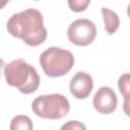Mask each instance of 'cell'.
<instances>
[{"label":"cell","instance_id":"obj_5","mask_svg":"<svg viewBox=\"0 0 130 130\" xmlns=\"http://www.w3.org/2000/svg\"><path fill=\"white\" fill-rule=\"evenodd\" d=\"M67 37L69 41L76 46H88L96 37V28L94 23L89 19H76L69 25Z\"/></svg>","mask_w":130,"mask_h":130},{"label":"cell","instance_id":"obj_14","mask_svg":"<svg viewBox=\"0 0 130 130\" xmlns=\"http://www.w3.org/2000/svg\"><path fill=\"white\" fill-rule=\"evenodd\" d=\"M10 0H1V8H3L4 6H5V4L7 3V2H9Z\"/></svg>","mask_w":130,"mask_h":130},{"label":"cell","instance_id":"obj_4","mask_svg":"<svg viewBox=\"0 0 130 130\" xmlns=\"http://www.w3.org/2000/svg\"><path fill=\"white\" fill-rule=\"evenodd\" d=\"M32 112L43 119L57 120L65 117L70 110V104L61 93H50L37 96L31 104Z\"/></svg>","mask_w":130,"mask_h":130},{"label":"cell","instance_id":"obj_3","mask_svg":"<svg viewBox=\"0 0 130 130\" xmlns=\"http://www.w3.org/2000/svg\"><path fill=\"white\" fill-rule=\"evenodd\" d=\"M40 64L49 77H59L68 73L74 65V57L68 50L51 47L40 56Z\"/></svg>","mask_w":130,"mask_h":130},{"label":"cell","instance_id":"obj_9","mask_svg":"<svg viewBox=\"0 0 130 130\" xmlns=\"http://www.w3.org/2000/svg\"><path fill=\"white\" fill-rule=\"evenodd\" d=\"M31 120L27 116L17 115L11 120L10 129L11 130H30L32 129Z\"/></svg>","mask_w":130,"mask_h":130},{"label":"cell","instance_id":"obj_8","mask_svg":"<svg viewBox=\"0 0 130 130\" xmlns=\"http://www.w3.org/2000/svg\"><path fill=\"white\" fill-rule=\"evenodd\" d=\"M102 15H103V19H104V23H105V30L108 35H114L117 29L119 28L120 25V19L118 14L109 9V8H102Z\"/></svg>","mask_w":130,"mask_h":130},{"label":"cell","instance_id":"obj_13","mask_svg":"<svg viewBox=\"0 0 130 130\" xmlns=\"http://www.w3.org/2000/svg\"><path fill=\"white\" fill-rule=\"evenodd\" d=\"M123 111L126 114V116L130 117V98L129 99H124V102H123Z\"/></svg>","mask_w":130,"mask_h":130},{"label":"cell","instance_id":"obj_1","mask_svg":"<svg viewBox=\"0 0 130 130\" xmlns=\"http://www.w3.org/2000/svg\"><path fill=\"white\" fill-rule=\"evenodd\" d=\"M6 27L12 37L21 39L30 47H37L47 39L43 15L35 8H28L11 15Z\"/></svg>","mask_w":130,"mask_h":130},{"label":"cell","instance_id":"obj_10","mask_svg":"<svg viewBox=\"0 0 130 130\" xmlns=\"http://www.w3.org/2000/svg\"><path fill=\"white\" fill-rule=\"evenodd\" d=\"M118 87L124 99L130 98V73H124L119 77Z\"/></svg>","mask_w":130,"mask_h":130},{"label":"cell","instance_id":"obj_12","mask_svg":"<svg viewBox=\"0 0 130 130\" xmlns=\"http://www.w3.org/2000/svg\"><path fill=\"white\" fill-rule=\"evenodd\" d=\"M61 129H85V126L78 121H69L64 124Z\"/></svg>","mask_w":130,"mask_h":130},{"label":"cell","instance_id":"obj_6","mask_svg":"<svg viewBox=\"0 0 130 130\" xmlns=\"http://www.w3.org/2000/svg\"><path fill=\"white\" fill-rule=\"evenodd\" d=\"M92 104L98 113L108 115L116 110L118 105V98L111 87L102 86L95 92Z\"/></svg>","mask_w":130,"mask_h":130},{"label":"cell","instance_id":"obj_7","mask_svg":"<svg viewBox=\"0 0 130 130\" xmlns=\"http://www.w3.org/2000/svg\"><path fill=\"white\" fill-rule=\"evenodd\" d=\"M93 88L92 77L83 71L77 72L70 80L69 89L71 94L79 100L86 99Z\"/></svg>","mask_w":130,"mask_h":130},{"label":"cell","instance_id":"obj_2","mask_svg":"<svg viewBox=\"0 0 130 130\" xmlns=\"http://www.w3.org/2000/svg\"><path fill=\"white\" fill-rule=\"evenodd\" d=\"M4 77L8 85L16 87L20 92H35L40 85V76L36 68L23 59H16L4 67Z\"/></svg>","mask_w":130,"mask_h":130},{"label":"cell","instance_id":"obj_15","mask_svg":"<svg viewBox=\"0 0 130 130\" xmlns=\"http://www.w3.org/2000/svg\"><path fill=\"white\" fill-rule=\"evenodd\" d=\"M127 14H128V16H129V18H130V3H129L128 8H127Z\"/></svg>","mask_w":130,"mask_h":130},{"label":"cell","instance_id":"obj_11","mask_svg":"<svg viewBox=\"0 0 130 130\" xmlns=\"http://www.w3.org/2000/svg\"><path fill=\"white\" fill-rule=\"evenodd\" d=\"M90 3V0H68L69 8L74 12L84 11Z\"/></svg>","mask_w":130,"mask_h":130}]
</instances>
